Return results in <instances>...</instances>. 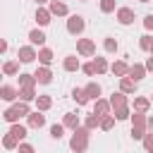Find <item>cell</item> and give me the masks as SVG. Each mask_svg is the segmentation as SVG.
<instances>
[{
    "instance_id": "obj_18",
    "label": "cell",
    "mask_w": 153,
    "mask_h": 153,
    "mask_svg": "<svg viewBox=\"0 0 153 153\" xmlns=\"http://www.w3.org/2000/svg\"><path fill=\"white\" fill-rule=\"evenodd\" d=\"M62 124L67 127V129H79V115H74V112H67L65 115V120H62Z\"/></svg>"
},
{
    "instance_id": "obj_30",
    "label": "cell",
    "mask_w": 153,
    "mask_h": 153,
    "mask_svg": "<svg viewBox=\"0 0 153 153\" xmlns=\"http://www.w3.org/2000/svg\"><path fill=\"white\" fill-rule=\"evenodd\" d=\"M10 134H14V136L22 141V139L26 136V127H24V124H19V122H14V124L10 127Z\"/></svg>"
},
{
    "instance_id": "obj_25",
    "label": "cell",
    "mask_w": 153,
    "mask_h": 153,
    "mask_svg": "<svg viewBox=\"0 0 153 153\" xmlns=\"http://www.w3.org/2000/svg\"><path fill=\"white\" fill-rule=\"evenodd\" d=\"M86 96L88 98H93V100H98V96H100V84H96V81H91V84H86Z\"/></svg>"
},
{
    "instance_id": "obj_48",
    "label": "cell",
    "mask_w": 153,
    "mask_h": 153,
    "mask_svg": "<svg viewBox=\"0 0 153 153\" xmlns=\"http://www.w3.org/2000/svg\"><path fill=\"white\" fill-rule=\"evenodd\" d=\"M148 53H151V55H153V48H151V50H148Z\"/></svg>"
},
{
    "instance_id": "obj_6",
    "label": "cell",
    "mask_w": 153,
    "mask_h": 153,
    "mask_svg": "<svg viewBox=\"0 0 153 153\" xmlns=\"http://www.w3.org/2000/svg\"><path fill=\"white\" fill-rule=\"evenodd\" d=\"M33 76H36V84H50V81H53V72H50L48 65H41V67L33 72Z\"/></svg>"
},
{
    "instance_id": "obj_4",
    "label": "cell",
    "mask_w": 153,
    "mask_h": 153,
    "mask_svg": "<svg viewBox=\"0 0 153 153\" xmlns=\"http://www.w3.org/2000/svg\"><path fill=\"white\" fill-rule=\"evenodd\" d=\"M76 53L84 55V57H93L96 55V43L91 38H79L76 41Z\"/></svg>"
},
{
    "instance_id": "obj_17",
    "label": "cell",
    "mask_w": 153,
    "mask_h": 153,
    "mask_svg": "<svg viewBox=\"0 0 153 153\" xmlns=\"http://www.w3.org/2000/svg\"><path fill=\"white\" fill-rule=\"evenodd\" d=\"M120 91H124V93H134V91H136V81H134L131 76H122V79H120Z\"/></svg>"
},
{
    "instance_id": "obj_12",
    "label": "cell",
    "mask_w": 153,
    "mask_h": 153,
    "mask_svg": "<svg viewBox=\"0 0 153 153\" xmlns=\"http://www.w3.org/2000/svg\"><path fill=\"white\" fill-rule=\"evenodd\" d=\"M110 105H112V110H117V108H124V105H127V93H124V91H117V93H112V96H110Z\"/></svg>"
},
{
    "instance_id": "obj_11",
    "label": "cell",
    "mask_w": 153,
    "mask_h": 153,
    "mask_svg": "<svg viewBox=\"0 0 153 153\" xmlns=\"http://www.w3.org/2000/svg\"><path fill=\"white\" fill-rule=\"evenodd\" d=\"M17 96H19V91H17L14 86H10V84H5V86L0 88V98H2V100H7V103H12Z\"/></svg>"
},
{
    "instance_id": "obj_2",
    "label": "cell",
    "mask_w": 153,
    "mask_h": 153,
    "mask_svg": "<svg viewBox=\"0 0 153 153\" xmlns=\"http://www.w3.org/2000/svg\"><path fill=\"white\" fill-rule=\"evenodd\" d=\"M2 117H5V122H10V124H14V122H19V117H29V105L22 100V103H14L12 108H7L5 112H2Z\"/></svg>"
},
{
    "instance_id": "obj_23",
    "label": "cell",
    "mask_w": 153,
    "mask_h": 153,
    "mask_svg": "<svg viewBox=\"0 0 153 153\" xmlns=\"http://www.w3.org/2000/svg\"><path fill=\"white\" fill-rule=\"evenodd\" d=\"M2 146H5L7 151H12V148H19V139H17L14 134H10V131H7V134L2 136Z\"/></svg>"
},
{
    "instance_id": "obj_1",
    "label": "cell",
    "mask_w": 153,
    "mask_h": 153,
    "mask_svg": "<svg viewBox=\"0 0 153 153\" xmlns=\"http://www.w3.org/2000/svg\"><path fill=\"white\" fill-rule=\"evenodd\" d=\"M88 136H91V131H88L86 127L74 129V134H72V139H69V148H72L74 153H84V151L88 148Z\"/></svg>"
},
{
    "instance_id": "obj_36",
    "label": "cell",
    "mask_w": 153,
    "mask_h": 153,
    "mask_svg": "<svg viewBox=\"0 0 153 153\" xmlns=\"http://www.w3.org/2000/svg\"><path fill=\"white\" fill-rule=\"evenodd\" d=\"M62 131H65V124H53V127H50V136L57 139V141L62 139Z\"/></svg>"
},
{
    "instance_id": "obj_47",
    "label": "cell",
    "mask_w": 153,
    "mask_h": 153,
    "mask_svg": "<svg viewBox=\"0 0 153 153\" xmlns=\"http://www.w3.org/2000/svg\"><path fill=\"white\" fill-rule=\"evenodd\" d=\"M139 2H151V0H139Z\"/></svg>"
},
{
    "instance_id": "obj_24",
    "label": "cell",
    "mask_w": 153,
    "mask_h": 153,
    "mask_svg": "<svg viewBox=\"0 0 153 153\" xmlns=\"http://www.w3.org/2000/svg\"><path fill=\"white\" fill-rule=\"evenodd\" d=\"M2 72H5L7 76L17 74V72H19V60H7V62L2 65Z\"/></svg>"
},
{
    "instance_id": "obj_39",
    "label": "cell",
    "mask_w": 153,
    "mask_h": 153,
    "mask_svg": "<svg viewBox=\"0 0 153 153\" xmlns=\"http://www.w3.org/2000/svg\"><path fill=\"white\" fill-rule=\"evenodd\" d=\"M143 148H146V153H153V134L143 136Z\"/></svg>"
},
{
    "instance_id": "obj_46",
    "label": "cell",
    "mask_w": 153,
    "mask_h": 153,
    "mask_svg": "<svg viewBox=\"0 0 153 153\" xmlns=\"http://www.w3.org/2000/svg\"><path fill=\"white\" fill-rule=\"evenodd\" d=\"M36 2H38V5H43V2H48V0H36Z\"/></svg>"
},
{
    "instance_id": "obj_28",
    "label": "cell",
    "mask_w": 153,
    "mask_h": 153,
    "mask_svg": "<svg viewBox=\"0 0 153 153\" xmlns=\"http://www.w3.org/2000/svg\"><path fill=\"white\" fill-rule=\"evenodd\" d=\"M148 108H151V100L148 98H134V110L136 112H148Z\"/></svg>"
},
{
    "instance_id": "obj_22",
    "label": "cell",
    "mask_w": 153,
    "mask_h": 153,
    "mask_svg": "<svg viewBox=\"0 0 153 153\" xmlns=\"http://www.w3.org/2000/svg\"><path fill=\"white\" fill-rule=\"evenodd\" d=\"M100 120H103L100 115H96V112H91V115L86 117V122H84V127H86L88 131H93L96 127H100Z\"/></svg>"
},
{
    "instance_id": "obj_26",
    "label": "cell",
    "mask_w": 153,
    "mask_h": 153,
    "mask_svg": "<svg viewBox=\"0 0 153 153\" xmlns=\"http://www.w3.org/2000/svg\"><path fill=\"white\" fill-rule=\"evenodd\" d=\"M72 98L76 100V105H86V103L91 100V98L86 96V91H84V88H74V91H72Z\"/></svg>"
},
{
    "instance_id": "obj_5",
    "label": "cell",
    "mask_w": 153,
    "mask_h": 153,
    "mask_svg": "<svg viewBox=\"0 0 153 153\" xmlns=\"http://www.w3.org/2000/svg\"><path fill=\"white\" fill-rule=\"evenodd\" d=\"M38 57V53L33 50V45H22L19 50H17V60L19 62H33Z\"/></svg>"
},
{
    "instance_id": "obj_16",
    "label": "cell",
    "mask_w": 153,
    "mask_h": 153,
    "mask_svg": "<svg viewBox=\"0 0 153 153\" xmlns=\"http://www.w3.org/2000/svg\"><path fill=\"white\" fill-rule=\"evenodd\" d=\"M110 69H112V74H115V76H120V79L129 74V65H127V62H122V60H117V62H115Z\"/></svg>"
},
{
    "instance_id": "obj_15",
    "label": "cell",
    "mask_w": 153,
    "mask_h": 153,
    "mask_svg": "<svg viewBox=\"0 0 153 153\" xmlns=\"http://www.w3.org/2000/svg\"><path fill=\"white\" fill-rule=\"evenodd\" d=\"M29 41H31V45H43L45 43V33L41 29H31L29 31Z\"/></svg>"
},
{
    "instance_id": "obj_42",
    "label": "cell",
    "mask_w": 153,
    "mask_h": 153,
    "mask_svg": "<svg viewBox=\"0 0 153 153\" xmlns=\"http://www.w3.org/2000/svg\"><path fill=\"white\" fill-rule=\"evenodd\" d=\"M143 26H146V31L153 29V14H146V17H143Z\"/></svg>"
},
{
    "instance_id": "obj_41",
    "label": "cell",
    "mask_w": 153,
    "mask_h": 153,
    "mask_svg": "<svg viewBox=\"0 0 153 153\" xmlns=\"http://www.w3.org/2000/svg\"><path fill=\"white\" fill-rule=\"evenodd\" d=\"M81 69H84V74H88V76H93V74H96V65H93V62L81 65Z\"/></svg>"
},
{
    "instance_id": "obj_27",
    "label": "cell",
    "mask_w": 153,
    "mask_h": 153,
    "mask_svg": "<svg viewBox=\"0 0 153 153\" xmlns=\"http://www.w3.org/2000/svg\"><path fill=\"white\" fill-rule=\"evenodd\" d=\"M50 105H53V98H50V96H38V98H36V108H38L41 112L50 110Z\"/></svg>"
},
{
    "instance_id": "obj_9",
    "label": "cell",
    "mask_w": 153,
    "mask_h": 153,
    "mask_svg": "<svg viewBox=\"0 0 153 153\" xmlns=\"http://www.w3.org/2000/svg\"><path fill=\"white\" fill-rule=\"evenodd\" d=\"M43 124H45V115H43L41 110L29 112V127H31V129H41Z\"/></svg>"
},
{
    "instance_id": "obj_29",
    "label": "cell",
    "mask_w": 153,
    "mask_h": 153,
    "mask_svg": "<svg viewBox=\"0 0 153 153\" xmlns=\"http://www.w3.org/2000/svg\"><path fill=\"white\" fill-rule=\"evenodd\" d=\"M38 60H41V65H50L53 62V50L50 48H41L38 50Z\"/></svg>"
},
{
    "instance_id": "obj_35",
    "label": "cell",
    "mask_w": 153,
    "mask_h": 153,
    "mask_svg": "<svg viewBox=\"0 0 153 153\" xmlns=\"http://www.w3.org/2000/svg\"><path fill=\"white\" fill-rule=\"evenodd\" d=\"M112 115H115V120H129V117H131V115H129V108H127V105H124V108H117V110H115Z\"/></svg>"
},
{
    "instance_id": "obj_44",
    "label": "cell",
    "mask_w": 153,
    "mask_h": 153,
    "mask_svg": "<svg viewBox=\"0 0 153 153\" xmlns=\"http://www.w3.org/2000/svg\"><path fill=\"white\" fill-rule=\"evenodd\" d=\"M146 69H148V72H153V55L146 60Z\"/></svg>"
},
{
    "instance_id": "obj_37",
    "label": "cell",
    "mask_w": 153,
    "mask_h": 153,
    "mask_svg": "<svg viewBox=\"0 0 153 153\" xmlns=\"http://www.w3.org/2000/svg\"><path fill=\"white\" fill-rule=\"evenodd\" d=\"M139 45H141V50H151V48H153V38H151V36L146 33V36H141Z\"/></svg>"
},
{
    "instance_id": "obj_13",
    "label": "cell",
    "mask_w": 153,
    "mask_h": 153,
    "mask_svg": "<svg viewBox=\"0 0 153 153\" xmlns=\"http://www.w3.org/2000/svg\"><path fill=\"white\" fill-rule=\"evenodd\" d=\"M62 67H65V72H76V69H81V62L76 55H69V57H65Z\"/></svg>"
},
{
    "instance_id": "obj_7",
    "label": "cell",
    "mask_w": 153,
    "mask_h": 153,
    "mask_svg": "<svg viewBox=\"0 0 153 153\" xmlns=\"http://www.w3.org/2000/svg\"><path fill=\"white\" fill-rule=\"evenodd\" d=\"M146 72H148V69H146V65L134 62V65H129V74H127V76H131L134 81H141V79L146 76Z\"/></svg>"
},
{
    "instance_id": "obj_45",
    "label": "cell",
    "mask_w": 153,
    "mask_h": 153,
    "mask_svg": "<svg viewBox=\"0 0 153 153\" xmlns=\"http://www.w3.org/2000/svg\"><path fill=\"white\" fill-rule=\"evenodd\" d=\"M148 129H151V131H153V115H151V117H148Z\"/></svg>"
},
{
    "instance_id": "obj_49",
    "label": "cell",
    "mask_w": 153,
    "mask_h": 153,
    "mask_svg": "<svg viewBox=\"0 0 153 153\" xmlns=\"http://www.w3.org/2000/svg\"><path fill=\"white\" fill-rule=\"evenodd\" d=\"M151 103H153V96H151Z\"/></svg>"
},
{
    "instance_id": "obj_33",
    "label": "cell",
    "mask_w": 153,
    "mask_h": 153,
    "mask_svg": "<svg viewBox=\"0 0 153 153\" xmlns=\"http://www.w3.org/2000/svg\"><path fill=\"white\" fill-rule=\"evenodd\" d=\"M112 124H115V115H103V120H100V129H103V131H110Z\"/></svg>"
},
{
    "instance_id": "obj_31",
    "label": "cell",
    "mask_w": 153,
    "mask_h": 153,
    "mask_svg": "<svg viewBox=\"0 0 153 153\" xmlns=\"http://www.w3.org/2000/svg\"><path fill=\"white\" fill-rule=\"evenodd\" d=\"M93 65H96V74H105L108 72V60L105 57H93Z\"/></svg>"
},
{
    "instance_id": "obj_8",
    "label": "cell",
    "mask_w": 153,
    "mask_h": 153,
    "mask_svg": "<svg viewBox=\"0 0 153 153\" xmlns=\"http://www.w3.org/2000/svg\"><path fill=\"white\" fill-rule=\"evenodd\" d=\"M117 22L124 24V26L131 24V22H134V10H131V7H120V10H117Z\"/></svg>"
},
{
    "instance_id": "obj_10",
    "label": "cell",
    "mask_w": 153,
    "mask_h": 153,
    "mask_svg": "<svg viewBox=\"0 0 153 153\" xmlns=\"http://www.w3.org/2000/svg\"><path fill=\"white\" fill-rule=\"evenodd\" d=\"M50 17H53V12L38 5V10H36V22H38V26H45V24H50Z\"/></svg>"
},
{
    "instance_id": "obj_40",
    "label": "cell",
    "mask_w": 153,
    "mask_h": 153,
    "mask_svg": "<svg viewBox=\"0 0 153 153\" xmlns=\"http://www.w3.org/2000/svg\"><path fill=\"white\" fill-rule=\"evenodd\" d=\"M143 136H146V129H139V127H131V139H136V141L141 139V141H143Z\"/></svg>"
},
{
    "instance_id": "obj_21",
    "label": "cell",
    "mask_w": 153,
    "mask_h": 153,
    "mask_svg": "<svg viewBox=\"0 0 153 153\" xmlns=\"http://www.w3.org/2000/svg\"><path fill=\"white\" fill-rule=\"evenodd\" d=\"M110 108H112V105H110V100H100V98H98V100H96V110H93V112L103 117V115H110Z\"/></svg>"
},
{
    "instance_id": "obj_50",
    "label": "cell",
    "mask_w": 153,
    "mask_h": 153,
    "mask_svg": "<svg viewBox=\"0 0 153 153\" xmlns=\"http://www.w3.org/2000/svg\"><path fill=\"white\" fill-rule=\"evenodd\" d=\"M81 2H86V0H81Z\"/></svg>"
},
{
    "instance_id": "obj_32",
    "label": "cell",
    "mask_w": 153,
    "mask_h": 153,
    "mask_svg": "<svg viewBox=\"0 0 153 153\" xmlns=\"http://www.w3.org/2000/svg\"><path fill=\"white\" fill-rule=\"evenodd\" d=\"M33 84H36V76H33V74H19V88L33 86Z\"/></svg>"
},
{
    "instance_id": "obj_3",
    "label": "cell",
    "mask_w": 153,
    "mask_h": 153,
    "mask_svg": "<svg viewBox=\"0 0 153 153\" xmlns=\"http://www.w3.org/2000/svg\"><path fill=\"white\" fill-rule=\"evenodd\" d=\"M84 29H86L84 17H81V14H69V19H67V31H69L72 36H76V33H81Z\"/></svg>"
},
{
    "instance_id": "obj_38",
    "label": "cell",
    "mask_w": 153,
    "mask_h": 153,
    "mask_svg": "<svg viewBox=\"0 0 153 153\" xmlns=\"http://www.w3.org/2000/svg\"><path fill=\"white\" fill-rule=\"evenodd\" d=\"M103 45H105V50H108V53H117V41H115V38H105V43H103Z\"/></svg>"
},
{
    "instance_id": "obj_20",
    "label": "cell",
    "mask_w": 153,
    "mask_h": 153,
    "mask_svg": "<svg viewBox=\"0 0 153 153\" xmlns=\"http://www.w3.org/2000/svg\"><path fill=\"white\" fill-rule=\"evenodd\" d=\"M19 98H22L24 103H29V100H36L38 96H36L33 86H24V88H19Z\"/></svg>"
},
{
    "instance_id": "obj_14",
    "label": "cell",
    "mask_w": 153,
    "mask_h": 153,
    "mask_svg": "<svg viewBox=\"0 0 153 153\" xmlns=\"http://www.w3.org/2000/svg\"><path fill=\"white\" fill-rule=\"evenodd\" d=\"M48 10H50L53 14H57V17H65V14L69 12V10H67V5H65V2H57V0H50Z\"/></svg>"
},
{
    "instance_id": "obj_34",
    "label": "cell",
    "mask_w": 153,
    "mask_h": 153,
    "mask_svg": "<svg viewBox=\"0 0 153 153\" xmlns=\"http://www.w3.org/2000/svg\"><path fill=\"white\" fill-rule=\"evenodd\" d=\"M100 12H103V14L115 12V0H100Z\"/></svg>"
},
{
    "instance_id": "obj_19",
    "label": "cell",
    "mask_w": 153,
    "mask_h": 153,
    "mask_svg": "<svg viewBox=\"0 0 153 153\" xmlns=\"http://www.w3.org/2000/svg\"><path fill=\"white\" fill-rule=\"evenodd\" d=\"M131 127L146 129V127H148V117H146L143 112H134V115H131Z\"/></svg>"
},
{
    "instance_id": "obj_43",
    "label": "cell",
    "mask_w": 153,
    "mask_h": 153,
    "mask_svg": "<svg viewBox=\"0 0 153 153\" xmlns=\"http://www.w3.org/2000/svg\"><path fill=\"white\" fill-rule=\"evenodd\" d=\"M17 151H19V153H33V146H31V143H19Z\"/></svg>"
}]
</instances>
